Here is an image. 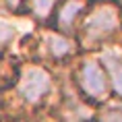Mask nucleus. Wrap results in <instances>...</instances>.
I'll list each match as a JSON object with an SVG mask.
<instances>
[{"label": "nucleus", "instance_id": "obj_9", "mask_svg": "<svg viewBox=\"0 0 122 122\" xmlns=\"http://www.w3.org/2000/svg\"><path fill=\"white\" fill-rule=\"evenodd\" d=\"M103 122H122V110L120 108L110 110L108 114L103 116Z\"/></svg>", "mask_w": 122, "mask_h": 122}, {"label": "nucleus", "instance_id": "obj_4", "mask_svg": "<svg viewBox=\"0 0 122 122\" xmlns=\"http://www.w3.org/2000/svg\"><path fill=\"white\" fill-rule=\"evenodd\" d=\"M85 8H87V0H64L56 13V29L60 33H68Z\"/></svg>", "mask_w": 122, "mask_h": 122}, {"label": "nucleus", "instance_id": "obj_3", "mask_svg": "<svg viewBox=\"0 0 122 122\" xmlns=\"http://www.w3.org/2000/svg\"><path fill=\"white\" fill-rule=\"evenodd\" d=\"M52 79L50 75L39 68V66H33V68H27L23 75L19 77V93L21 97L29 103H37L41 97L50 91Z\"/></svg>", "mask_w": 122, "mask_h": 122}, {"label": "nucleus", "instance_id": "obj_1", "mask_svg": "<svg viewBox=\"0 0 122 122\" xmlns=\"http://www.w3.org/2000/svg\"><path fill=\"white\" fill-rule=\"evenodd\" d=\"M120 29V17L116 6L102 4L99 8L91 10L83 23V41L87 46H97L116 35Z\"/></svg>", "mask_w": 122, "mask_h": 122}, {"label": "nucleus", "instance_id": "obj_2", "mask_svg": "<svg viewBox=\"0 0 122 122\" xmlns=\"http://www.w3.org/2000/svg\"><path fill=\"white\" fill-rule=\"evenodd\" d=\"M79 87L83 91L85 97H89L91 102H102L110 93V77L106 68L89 60L83 62L81 71H79Z\"/></svg>", "mask_w": 122, "mask_h": 122}, {"label": "nucleus", "instance_id": "obj_7", "mask_svg": "<svg viewBox=\"0 0 122 122\" xmlns=\"http://www.w3.org/2000/svg\"><path fill=\"white\" fill-rule=\"evenodd\" d=\"M56 2H58V0H31L33 10H35V17H39V19H48V17L52 15V8H54Z\"/></svg>", "mask_w": 122, "mask_h": 122}, {"label": "nucleus", "instance_id": "obj_8", "mask_svg": "<svg viewBox=\"0 0 122 122\" xmlns=\"http://www.w3.org/2000/svg\"><path fill=\"white\" fill-rule=\"evenodd\" d=\"M13 79H17L15 68L4 62V58H0V85H6V81H13Z\"/></svg>", "mask_w": 122, "mask_h": 122}, {"label": "nucleus", "instance_id": "obj_6", "mask_svg": "<svg viewBox=\"0 0 122 122\" xmlns=\"http://www.w3.org/2000/svg\"><path fill=\"white\" fill-rule=\"evenodd\" d=\"M103 62H106V68L110 72V83H114L116 91L122 95V62L116 56H106Z\"/></svg>", "mask_w": 122, "mask_h": 122}, {"label": "nucleus", "instance_id": "obj_10", "mask_svg": "<svg viewBox=\"0 0 122 122\" xmlns=\"http://www.w3.org/2000/svg\"><path fill=\"white\" fill-rule=\"evenodd\" d=\"M118 2H120V4H122V0H118Z\"/></svg>", "mask_w": 122, "mask_h": 122}, {"label": "nucleus", "instance_id": "obj_5", "mask_svg": "<svg viewBox=\"0 0 122 122\" xmlns=\"http://www.w3.org/2000/svg\"><path fill=\"white\" fill-rule=\"evenodd\" d=\"M44 46L48 48V54H50L54 60H62V58H68V56L75 54V44H72L66 35H62L60 31L46 35Z\"/></svg>", "mask_w": 122, "mask_h": 122}]
</instances>
